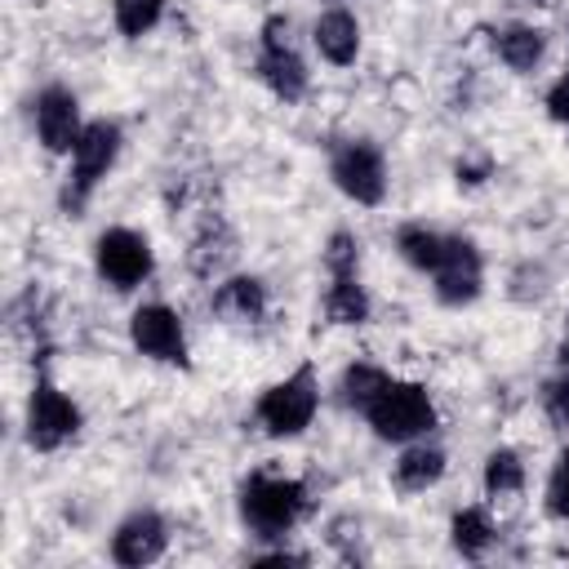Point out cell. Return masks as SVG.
Masks as SVG:
<instances>
[{"label":"cell","instance_id":"1","mask_svg":"<svg viewBox=\"0 0 569 569\" xmlns=\"http://www.w3.org/2000/svg\"><path fill=\"white\" fill-rule=\"evenodd\" d=\"M240 525L262 542H284L307 516V485L280 471H249L236 493Z\"/></svg>","mask_w":569,"mask_h":569},{"label":"cell","instance_id":"2","mask_svg":"<svg viewBox=\"0 0 569 569\" xmlns=\"http://www.w3.org/2000/svg\"><path fill=\"white\" fill-rule=\"evenodd\" d=\"M316 413H320V378H316V365H298L293 373L276 378L271 387H262V396L253 405V422L271 440L302 436L316 422Z\"/></svg>","mask_w":569,"mask_h":569},{"label":"cell","instance_id":"3","mask_svg":"<svg viewBox=\"0 0 569 569\" xmlns=\"http://www.w3.org/2000/svg\"><path fill=\"white\" fill-rule=\"evenodd\" d=\"M369 422V431L387 445H409V440H422L436 431L440 413H436V400L422 382H409V378H391L378 400L360 413Z\"/></svg>","mask_w":569,"mask_h":569},{"label":"cell","instance_id":"4","mask_svg":"<svg viewBox=\"0 0 569 569\" xmlns=\"http://www.w3.org/2000/svg\"><path fill=\"white\" fill-rule=\"evenodd\" d=\"M120 142H124V133L116 120H89L84 124V133L76 138V147L67 156V182H62V209L67 213H80L93 200L102 178L116 169Z\"/></svg>","mask_w":569,"mask_h":569},{"label":"cell","instance_id":"5","mask_svg":"<svg viewBox=\"0 0 569 569\" xmlns=\"http://www.w3.org/2000/svg\"><path fill=\"white\" fill-rule=\"evenodd\" d=\"M325 320L329 325H365L369 320V293L360 284V240L351 231H333L325 240Z\"/></svg>","mask_w":569,"mask_h":569},{"label":"cell","instance_id":"6","mask_svg":"<svg viewBox=\"0 0 569 569\" xmlns=\"http://www.w3.org/2000/svg\"><path fill=\"white\" fill-rule=\"evenodd\" d=\"M253 71H258V80L267 84V93L280 98L284 107L302 102V93H307V84H311V71H307V62H302V53H298V44H293V27H289L284 13H271V18L262 22Z\"/></svg>","mask_w":569,"mask_h":569},{"label":"cell","instance_id":"7","mask_svg":"<svg viewBox=\"0 0 569 569\" xmlns=\"http://www.w3.org/2000/svg\"><path fill=\"white\" fill-rule=\"evenodd\" d=\"M84 427V413L80 405L53 382V378H36L31 382V396H27V418H22V431H27V445L36 453H58L62 445H71Z\"/></svg>","mask_w":569,"mask_h":569},{"label":"cell","instance_id":"8","mask_svg":"<svg viewBox=\"0 0 569 569\" xmlns=\"http://www.w3.org/2000/svg\"><path fill=\"white\" fill-rule=\"evenodd\" d=\"M329 178L333 187L365 209H378L387 200V156L369 138H342L329 151Z\"/></svg>","mask_w":569,"mask_h":569},{"label":"cell","instance_id":"9","mask_svg":"<svg viewBox=\"0 0 569 569\" xmlns=\"http://www.w3.org/2000/svg\"><path fill=\"white\" fill-rule=\"evenodd\" d=\"M93 271L116 293H133L156 271L151 240L142 231H133V227H107V231H98V240H93Z\"/></svg>","mask_w":569,"mask_h":569},{"label":"cell","instance_id":"10","mask_svg":"<svg viewBox=\"0 0 569 569\" xmlns=\"http://www.w3.org/2000/svg\"><path fill=\"white\" fill-rule=\"evenodd\" d=\"M129 342L138 347V356H147L156 365H173V369H187L191 365L182 316L169 302H142L129 316Z\"/></svg>","mask_w":569,"mask_h":569},{"label":"cell","instance_id":"11","mask_svg":"<svg viewBox=\"0 0 569 569\" xmlns=\"http://www.w3.org/2000/svg\"><path fill=\"white\" fill-rule=\"evenodd\" d=\"M480 289H485V258H480L476 240L449 231V236H445V253H440V262H436V271H431V293H436V302H445V307H467V302L480 298Z\"/></svg>","mask_w":569,"mask_h":569},{"label":"cell","instance_id":"12","mask_svg":"<svg viewBox=\"0 0 569 569\" xmlns=\"http://www.w3.org/2000/svg\"><path fill=\"white\" fill-rule=\"evenodd\" d=\"M31 120H36V138L49 156H71L76 138L89 124V120H80V98L67 84H44L31 102Z\"/></svg>","mask_w":569,"mask_h":569},{"label":"cell","instance_id":"13","mask_svg":"<svg viewBox=\"0 0 569 569\" xmlns=\"http://www.w3.org/2000/svg\"><path fill=\"white\" fill-rule=\"evenodd\" d=\"M111 560L124 565V569H142V565H156L164 551H169V525L160 511L151 507H138L129 511L116 529H111Z\"/></svg>","mask_w":569,"mask_h":569},{"label":"cell","instance_id":"14","mask_svg":"<svg viewBox=\"0 0 569 569\" xmlns=\"http://www.w3.org/2000/svg\"><path fill=\"white\" fill-rule=\"evenodd\" d=\"M445 467H449L445 449L422 436V440L400 445V453H396V462H391V485H396L400 493H427L431 485H440Z\"/></svg>","mask_w":569,"mask_h":569},{"label":"cell","instance_id":"15","mask_svg":"<svg viewBox=\"0 0 569 569\" xmlns=\"http://www.w3.org/2000/svg\"><path fill=\"white\" fill-rule=\"evenodd\" d=\"M311 40H316V49H320V58L329 62V67H351L356 58H360V22H356V13L351 9H325L320 18H316V27H311Z\"/></svg>","mask_w":569,"mask_h":569},{"label":"cell","instance_id":"16","mask_svg":"<svg viewBox=\"0 0 569 569\" xmlns=\"http://www.w3.org/2000/svg\"><path fill=\"white\" fill-rule=\"evenodd\" d=\"M209 307H213V316H222L231 325H253L267 316V284L258 276H227V280H218Z\"/></svg>","mask_w":569,"mask_h":569},{"label":"cell","instance_id":"17","mask_svg":"<svg viewBox=\"0 0 569 569\" xmlns=\"http://www.w3.org/2000/svg\"><path fill=\"white\" fill-rule=\"evenodd\" d=\"M493 53H498V62L507 71L529 76L547 53V31L533 27V22H507V27L493 31Z\"/></svg>","mask_w":569,"mask_h":569},{"label":"cell","instance_id":"18","mask_svg":"<svg viewBox=\"0 0 569 569\" xmlns=\"http://www.w3.org/2000/svg\"><path fill=\"white\" fill-rule=\"evenodd\" d=\"M449 542H453V551L462 560H485L493 551V542H498V525H493L489 507H480V502L458 507L453 520H449Z\"/></svg>","mask_w":569,"mask_h":569},{"label":"cell","instance_id":"19","mask_svg":"<svg viewBox=\"0 0 569 569\" xmlns=\"http://www.w3.org/2000/svg\"><path fill=\"white\" fill-rule=\"evenodd\" d=\"M445 236H449V231H436V227H427V222H400V227H396V253H400L413 271L431 276L436 262H440V253H445Z\"/></svg>","mask_w":569,"mask_h":569},{"label":"cell","instance_id":"20","mask_svg":"<svg viewBox=\"0 0 569 569\" xmlns=\"http://www.w3.org/2000/svg\"><path fill=\"white\" fill-rule=\"evenodd\" d=\"M387 382H391V373H387L382 365H373V360H351V365L342 369V378H338V396H342L347 409L365 413V409L378 400V391H382Z\"/></svg>","mask_w":569,"mask_h":569},{"label":"cell","instance_id":"21","mask_svg":"<svg viewBox=\"0 0 569 569\" xmlns=\"http://www.w3.org/2000/svg\"><path fill=\"white\" fill-rule=\"evenodd\" d=\"M480 485L485 493L498 502V498H516L525 489V458L511 449V445H498L485 453V471H480Z\"/></svg>","mask_w":569,"mask_h":569},{"label":"cell","instance_id":"22","mask_svg":"<svg viewBox=\"0 0 569 569\" xmlns=\"http://www.w3.org/2000/svg\"><path fill=\"white\" fill-rule=\"evenodd\" d=\"M111 18H116V31L124 40H142L160 27L164 18V0H116L111 4Z\"/></svg>","mask_w":569,"mask_h":569},{"label":"cell","instance_id":"23","mask_svg":"<svg viewBox=\"0 0 569 569\" xmlns=\"http://www.w3.org/2000/svg\"><path fill=\"white\" fill-rule=\"evenodd\" d=\"M542 507H547L551 520H569V445L556 453V462H551V471H547Z\"/></svg>","mask_w":569,"mask_h":569},{"label":"cell","instance_id":"24","mask_svg":"<svg viewBox=\"0 0 569 569\" xmlns=\"http://www.w3.org/2000/svg\"><path fill=\"white\" fill-rule=\"evenodd\" d=\"M538 400H542L547 422H551L556 431H565V427H569V369H560L556 378H547Z\"/></svg>","mask_w":569,"mask_h":569},{"label":"cell","instance_id":"25","mask_svg":"<svg viewBox=\"0 0 569 569\" xmlns=\"http://www.w3.org/2000/svg\"><path fill=\"white\" fill-rule=\"evenodd\" d=\"M542 107H547V116H551L556 124H565V129H569V67L551 80V89H547Z\"/></svg>","mask_w":569,"mask_h":569},{"label":"cell","instance_id":"26","mask_svg":"<svg viewBox=\"0 0 569 569\" xmlns=\"http://www.w3.org/2000/svg\"><path fill=\"white\" fill-rule=\"evenodd\" d=\"M485 178H489V160H476V164L471 160H458V182L462 187H480Z\"/></svg>","mask_w":569,"mask_h":569},{"label":"cell","instance_id":"27","mask_svg":"<svg viewBox=\"0 0 569 569\" xmlns=\"http://www.w3.org/2000/svg\"><path fill=\"white\" fill-rule=\"evenodd\" d=\"M253 560H262V565H307V556H302V551H289V547L262 551V556H253Z\"/></svg>","mask_w":569,"mask_h":569},{"label":"cell","instance_id":"28","mask_svg":"<svg viewBox=\"0 0 569 569\" xmlns=\"http://www.w3.org/2000/svg\"><path fill=\"white\" fill-rule=\"evenodd\" d=\"M565 365H569V329H565Z\"/></svg>","mask_w":569,"mask_h":569},{"label":"cell","instance_id":"29","mask_svg":"<svg viewBox=\"0 0 569 569\" xmlns=\"http://www.w3.org/2000/svg\"><path fill=\"white\" fill-rule=\"evenodd\" d=\"M533 4H551V0H533Z\"/></svg>","mask_w":569,"mask_h":569}]
</instances>
